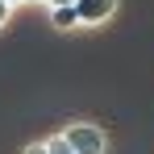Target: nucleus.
<instances>
[{"label": "nucleus", "mask_w": 154, "mask_h": 154, "mask_svg": "<svg viewBox=\"0 0 154 154\" xmlns=\"http://www.w3.org/2000/svg\"><path fill=\"white\" fill-rule=\"evenodd\" d=\"M0 4H8V8H13V13H17V8H21V4H25V0H0Z\"/></svg>", "instance_id": "nucleus-8"}, {"label": "nucleus", "mask_w": 154, "mask_h": 154, "mask_svg": "<svg viewBox=\"0 0 154 154\" xmlns=\"http://www.w3.org/2000/svg\"><path fill=\"white\" fill-rule=\"evenodd\" d=\"M25 4H42V8H46V0H25Z\"/></svg>", "instance_id": "nucleus-9"}, {"label": "nucleus", "mask_w": 154, "mask_h": 154, "mask_svg": "<svg viewBox=\"0 0 154 154\" xmlns=\"http://www.w3.org/2000/svg\"><path fill=\"white\" fill-rule=\"evenodd\" d=\"M46 17H50V25L58 29V33H71V29H79L75 8H46Z\"/></svg>", "instance_id": "nucleus-3"}, {"label": "nucleus", "mask_w": 154, "mask_h": 154, "mask_svg": "<svg viewBox=\"0 0 154 154\" xmlns=\"http://www.w3.org/2000/svg\"><path fill=\"white\" fill-rule=\"evenodd\" d=\"M121 0H75V21L79 29H104L117 21Z\"/></svg>", "instance_id": "nucleus-2"}, {"label": "nucleus", "mask_w": 154, "mask_h": 154, "mask_svg": "<svg viewBox=\"0 0 154 154\" xmlns=\"http://www.w3.org/2000/svg\"><path fill=\"white\" fill-rule=\"evenodd\" d=\"M58 133L75 154H108V129L96 121H67Z\"/></svg>", "instance_id": "nucleus-1"}, {"label": "nucleus", "mask_w": 154, "mask_h": 154, "mask_svg": "<svg viewBox=\"0 0 154 154\" xmlns=\"http://www.w3.org/2000/svg\"><path fill=\"white\" fill-rule=\"evenodd\" d=\"M8 21H13V8H8V4H0V29H8Z\"/></svg>", "instance_id": "nucleus-6"}, {"label": "nucleus", "mask_w": 154, "mask_h": 154, "mask_svg": "<svg viewBox=\"0 0 154 154\" xmlns=\"http://www.w3.org/2000/svg\"><path fill=\"white\" fill-rule=\"evenodd\" d=\"M46 8H75V0H46Z\"/></svg>", "instance_id": "nucleus-7"}, {"label": "nucleus", "mask_w": 154, "mask_h": 154, "mask_svg": "<svg viewBox=\"0 0 154 154\" xmlns=\"http://www.w3.org/2000/svg\"><path fill=\"white\" fill-rule=\"evenodd\" d=\"M42 146H46V154H75L67 142H63V133H50V137H42Z\"/></svg>", "instance_id": "nucleus-4"}, {"label": "nucleus", "mask_w": 154, "mask_h": 154, "mask_svg": "<svg viewBox=\"0 0 154 154\" xmlns=\"http://www.w3.org/2000/svg\"><path fill=\"white\" fill-rule=\"evenodd\" d=\"M21 154H46V146H42V137H38V142H25V146H21Z\"/></svg>", "instance_id": "nucleus-5"}]
</instances>
